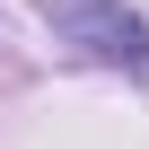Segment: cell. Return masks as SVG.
<instances>
[{
	"label": "cell",
	"mask_w": 149,
	"mask_h": 149,
	"mask_svg": "<svg viewBox=\"0 0 149 149\" xmlns=\"http://www.w3.org/2000/svg\"><path fill=\"white\" fill-rule=\"evenodd\" d=\"M44 26L79 53V61H105V70H149V26L123 9V0H35Z\"/></svg>",
	"instance_id": "1"
}]
</instances>
